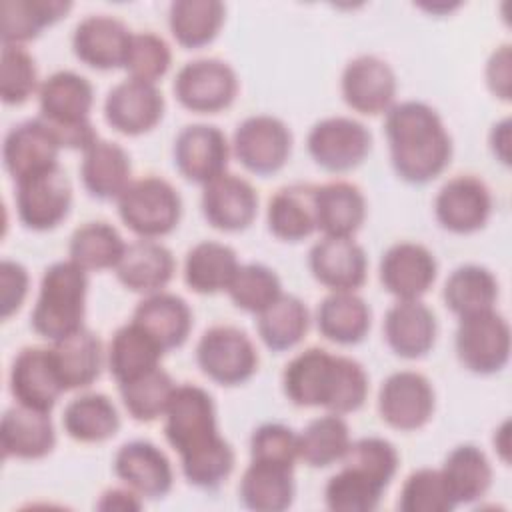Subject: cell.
<instances>
[{
    "label": "cell",
    "instance_id": "1",
    "mask_svg": "<svg viewBox=\"0 0 512 512\" xmlns=\"http://www.w3.org/2000/svg\"><path fill=\"white\" fill-rule=\"evenodd\" d=\"M390 162L410 184H426L440 176L452 158V138L440 114L426 102L394 104L384 118Z\"/></svg>",
    "mask_w": 512,
    "mask_h": 512
},
{
    "label": "cell",
    "instance_id": "2",
    "mask_svg": "<svg viewBox=\"0 0 512 512\" xmlns=\"http://www.w3.org/2000/svg\"><path fill=\"white\" fill-rule=\"evenodd\" d=\"M94 88L78 72L58 70L38 88L40 118L52 130L62 148L86 150L96 138L90 122Z\"/></svg>",
    "mask_w": 512,
    "mask_h": 512
},
{
    "label": "cell",
    "instance_id": "3",
    "mask_svg": "<svg viewBox=\"0 0 512 512\" xmlns=\"http://www.w3.org/2000/svg\"><path fill=\"white\" fill-rule=\"evenodd\" d=\"M88 272L72 260L50 264L40 280L30 324L36 334L56 342L84 328Z\"/></svg>",
    "mask_w": 512,
    "mask_h": 512
},
{
    "label": "cell",
    "instance_id": "4",
    "mask_svg": "<svg viewBox=\"0 0 512 512\" xmlns=\"http://www.w3.org/2000/svg\"><path fill=\"white\" fill-rule=\"evenodd\" d=\"M118 214L140 238H162L170 234L182 216V198L178 190L160 176L132 180L118 196Z\"/></svg>",
    "mask_w": 512,
    "mask_h": 512
},
{
    "label": "cell",
    "instance_id": "5",
    "mask_svg": "<svg viewBox=\"0 0 512 512\" xmlns=\"http://www.w3.org/2000/svg\"><path fill=\"white\" fill-rule=\"evenodd\" d=\"M198 368L216 384L238 386L258 370V352L250 336L228 324L210 326L196 344Z\"/></svg>",
    "mask_w": 512,
    "mask_h": 512
},
{
    "label": "cell",
    "instance_id": "6",
    "mask_svg": "<svg viewBox=\"0 0 512 512\" xmlns=\"http://www.w3.org/2000/svg\"><path fill=\"white\" fill-rule=\"evenodd\" d=\"M460 364L480 376L500 372L510 358V326L494 308L462 316L454 336Z\"/></svg>",
    "mask_w": 512,
    "mask_h": 512
},
{
    "label": "cell",
    "instance_id": "7",
    "mask_svg": "<svg viewBox=\"0 0 512 512\" xmlns=\"http://www.w3.org/2000/svg\"><path fill=\"white\" fill-rule=\"evenodd\" d=\"M342 372V356L312 346L296 354L282 372L286 398L302 408H326L332 412Z\"/></svg>",
    "mask_w": 512,
    "mask_h": 512
},
{
    "label": "cell",
    "instance_id": "8",
    "mask_svg": "<svg viewBox=\"0 0 512 512\" xmlns=\"http://www.w3.org/2000/svg\"><path fill=\"white\" fill-rule=\"evenodd\" d=\"M164 416V436L178 456L202 448L220 436L214 400L202 386L188 382L176 386Z\"/></svg>",
    "mask_w": 512,
    "mask_h": 512
},
{
    "label": "cell",
    "instance_id": "9",
    "mask_svg": "<svg viewBox=\"0 0 512 512\" xmlns=\"http://www.w3.org/2000/svg\"><path fill=\"white\" fill-rule=\"evenodd\" d=\"M14 204L18 220L28 230L56 228L70 212L72 184L60 164L16 180Z\"/></svg>",
    "mask_w": 512,
    "mask_h": 512
},
{
    "label": "cell",
    "instance_id": "10",
    "mask_svg": "<svg viewBox=\"0 0 512 512\" xmlns=\"http://www.w3.org/2000/svg\"><path fill=\"white\" fill-rule=\"evenodd\" d=\"M172 90L186 110L216 114L234 102L238 76L234 68L220 58H196L176 72Z\"/></svg>",
    "mask_w": 512,
    "mask_h": 512
},
{
    "label": "cell",
    "instance_id": "11",
    "mask_svg": "<svg viewBox=\"0 0 512 512\" xmlns=\"http://www.w3.org/2000/svg\"><path fill=\"white\" fill-rule=\"evenodd\" d=\"M312 160L328 172H348L364 162L372 148L370 130L350 116L318 120L306 138Z\"/></svg>",
    "mask_w": 512,
    "mask_h": 512
},
{
    "label": "cell",
    "instance_id": "12",
    "mask_svg": "<svg viewBox=\"0 0 512 512\" xmlns=\"http://www.w3.org/2000/svg\"><path fill=\"white\" fill-rule=\"evenodd\" d=\"M232 150L246 170L258 176H268L288 162L292 152V132L276 116H248L234 130Z\"/></svg>",
    "mask_w": 512,
    "mask_h": 512
},
{
    "label": "cell",
    "instance_id": "13",
    "mask_svg": "<svg viewBox=\"0 0 512 512\" xmlns=\"http://www.w3.org/2000/svg\"><path fill=\"white\" fill-rule=\"evenodd\" d=\"M434 404L430 380L414 370L392 372L378 390L380 418L400 432L422 428L432 418Z\"/></svg>",
    "mask_w": 512,
    "mask_h": 512
},
{
    "label": "cell",
    "instance_id": "14",
    "mask_svg": "<svg viewBox=\"0 0 512 512\" xmlns=\"http://www.w3.org/2000/svg\"><path fill=\"white\" fill-rule=\"evenodd\" d=\"M492 214V194L484 180L458 174L442 184L434 198L438 224L454 234H472L486 226Z\"/></svg>",
    "mask_w": 512,
    "mask_h": 512
},
{
    "label": "cell",
    "instance_id": "15",
    "mask_svg": "<svg viewBox=\"0 0 512 512\" xmlns=\"http://www.w3.org/2000/svg\"><path fill=\"white\" fill-rule=\"evenodd\" d=\"M174 166L190 182L208 184L226 172L230 144L212 124H188L174 138Z\"/></svg>",
    "mask_w": 512,
    "mask_h": 512
},
{
    "label": "cell",
    "instance_id": "16",
    "mask_svg": "<svg viewBox=\"0 0 512 512\" xmlns=\"http://www.w3.org/2000/svg\"><path fill=\"white\" fill-rule=\"evenodd\" d=\"M340 90L352 110L366 116L386 114L394 106L396 74L386 60L362 54L344 66Z\"/></svg>",
    "mask_w": 512,
    "mask_h": 512
},
{
    "label": "cell",
    "instance_id": "17",
    "mask_svg": "<svg viewBox=\"0 0 512 512\" xmlns=\"http://www.w3.org/2000/svg\"><path fill=\"white\" fill-rule=\"evenodd\" d=\"M164 116V96L152 82L126 78L110 88L104 100V118L120 134L150 132Z\"/></svg>",
    "mask_w": 512,
    "mask_h": 512
},
{
    "label": "cell",
    "instance_id": "18",
    "mask_svg": "<svg viewBox=\"0 0 512 512\" xmlns=\"http://www.w3.org/2000/svg\"><path fill=\"white\" fill-rule=\"evenodd\" d=\"M10 394L22 406L50 412L60 394L66 392L54 366L50 348L26 346L10 366Z\"/></svg>",
    "mask_w": 512,
    "mask_h": 512
},
{
    "label": "cell",
    "instance_id": "19",
    "mask_svg": "<svg viewBox=\"0 0 512 512\" xmlns=\"http://www.w3.org/2000/svg\"><path fill=\"white\" fill-rule=\"evenodd\" d=\"M380 282L398 300H416L430 290L438 264L434 254L418 242H396L380 258Z\"/></svg>",
    "mask_w": 512,
    "mask_h": 512
},
{
    "label": "cell",
    "instance_id": "20",
    "mask_svg": "<svg viewBox=\"0 0 512 512\" xmlns=\"http://www.w3.org/2000/svg\"><path fill=\"white\" fill-rule=\"evenodd\" d=\"M308 268L332 292H354L366 282L368 260L356 240L322 236L308 252Z\"/></svg>",
    "mask_w": 512,
    "mask_h": 512
},
{
    "label": "cell",
    "instance_id": "21",
    "mask_svg": "<svg viewBox=\"0 0 512 512\" xmlns=\"http://www.w3.org/2000/svg\"><path fill=\"white\" fill-rule=\"evenodd\" d=\"M114 474L142 498H164L174 484L168 456L148 440L124 442L112 462Z\"/></svg>",
    "mask_w": 512,
    "mask_h": 512
},
{
    "label": "cell",
    "instance_id": "22",
    "mask_svg": "<svg viewBox=\"0 0 512 512\" xmlns=\"http://www.w3.org/2000/svg\"><path fill=\"white\" fill-rule=\"evenodd\" d=\"M206 222L224 232L246 230L258 212V194L242 176L224 172L202 188L200 198Z\"/></svg>",
    "mask_w": 512,
    "mask_h": 512
},
{
    "label": "cell",
    "instance_id": "23",
    "mask_svg": "<svg viewBox=\"0 0 512 512\" xmlns=\"http://www.w3.org/2000/svg\"><path fill=\"white\" fill-rule=\"evenodd\" d=\"M132 32L110 14H90L72 32V50L80 62L96 70L124 68Z\"/></svg>",
    "mask_w": 512,
    "mask_h": 512
},
{
    "label": "cell",
    "instance_id": "24",
    "mask_svg": "<svg viewBox=\"0 0 512 512\" xmlns=\"http://www.w3.org/2000/svg\"><path fill=\"white\" fill-rule=\"evenodd\" d=\"M60 148V142L40 116L24 120L12 126L4 136V168L16 182L24 176L56 166Z\"/></svg>",
    "mask_w": 512,
    "mask_h": 512
},
{
    "label": "cell",
    "instance_id": "25",
    "mask_svg": "<svg viewBox=\"0 0 512 512\" xmlns=\"http://www.w3.org/2000/svg\"><path fill=\"white\" fill-rule=\"evenodd\" d=\"M384 338L394 354L416 360L428 354L436 340L434 312L416 300H396L384 314Z\"/></svg>",
    "mask_w": 512,
    "mask_h": 512
},
{
    "label": "cell",
    "instance_id": "26",
    "mask_svg": "<svg viewBox=\"0 0 512 512\" xmlns=\"http://www.w3.org/2000/svg\"><path fill=\"white\" fill-rule=\"evenodd\" d=\"M56 432L50 412L22 404L8 408L0 422V446L6 458L38 460L54 450Z\"/></svg>",
    "mask_w": 512,
    "mask_h": 512
},
{
    "label": "cell",
    "instance_id": "27",
    "mask_svg": "<svg viewBox=\"0 0 512 512\" xmlns=\"http://www.w3.org/2000/svg\"><path fill=\"white\" fill-rule=\"evenodd\" d=\"M174 268V256L164 244L140 238L126 244L114 270L124 288L138 294H154L172 280Z\"/></svg>",
    "mask_w": 512,
    "mask_h": 512
},
{
    "label": "cell",
    "instance_id": "28",
    "mask_svg": "<svg viewBox=\"0 0 512 512\" xmlns=\"http://www.w3.org/2000/svg\"><path fill=\"white\" fill-rule=\"evenodd\" d=\"M132 322L144 328L162 350L180 348L192 330V310L184 298L172 292L146 294L134 308Z\"/></svg>",
    "mask_w": 512,
    "mask_h": 512
},
{
    "label": "cell",
    "instance_id": "29",
    "mask_svg": "<svg viewBox=\"0 0 512 512\" xmlns=\"http://www.w3.org/2000/svg\"><path fill=\"white\" fill-rule=\"evenodd\" d=\"M128 152L110 140L96 138L82 156L80 178L86 192L98 200H118L132 182Z\"/></svg>",
    "mask_w": 512,
    "mask_h": 512
},
{
    "label": "cell",
    "instance_id": "30",
    "mask_svg": "<svg viewBox=\"0 0 512 512\" xmlns=\"http://www.w3.org/2000/svg\"><path fill=\"white\" fill-rule=\"evenodd\" d=\"M316 226L324 236L352 238L366 218V198L362 190L346 180L316 186Z\"/></svg>",
    "mask_w": 512,
    "mask_h": 512
},
{
    "label": "cell",
    "instance_id": "31",
    "mask_svg": "<svg viewBox=\"0 0 512 512\" xmlns=\"http://www.w3.org/2000/svg\"><path fill=\"white\" fill-rule=\"evenodd\" d=\"M314 184H290L276 190L266 208L268 230L284 242H300L318 230Z\"/></svg>",
    "mask_w": 512,
    "mask_h": 512
},
{
    "label": "cell",
    "instance_id": "32",
    "mask_svg": "<svg viewBox=\"0 0 512 512\" xmlns=\"http://www.w3.org/2000/svg\"><path fill=\"white\" fill-rule=\"evenodd\" d=\"M162 346L136 322L120 326L108 344V370L118 384L132 382L160 366Z\"/></svg>",
    "mask_w": 512,
    "mask_h": 512
},
{
    "label": "cell",
    "instance_id": "33",
    "mask_svg": "<svg viewBox=\"0 0 512 512\" xmlns=\"http://www.w3.org/2000/svg\"><path fill=\"white\" fill-rule=\"evenodd\" d=\"M50 352L64 390L88 388L100 376L104 362L102 342L88 328L52 342Z\"/></svg>",
    "mask_w": 512,
    "mask_h": 512
},
{
    "label": "cell",
    "instance_id": "34",
    "mask_svg": "<svg viewBox=\"0 0 512 512\" xmlns=\"http://www.w3.org/2000/svg\"><path fill=\"white\" fill-rule=\"evenodd\" d=\"M294 468L250 460L246 466L238 496L242 504L256 512H282L294 500Z\"/></svg>",
    "mask_w": 512,
    "mask_h": 512
},
{
    "label": "cell",
    "instance_id": "35",
    "mask_svg": "<svg viewBox=\"0 0 512 512\" xmlns=\"http://www.w3.org/2000/svg\"><path fill=\"white\" fill-rule=\"evenodd\" d=\"M372 312L364 298L356 292H332L316 310L320 334L336 344L350 346L364 340L370 330Z\"/></svg>",
    "mask_w": 512,
    "mask_h": 512
},
{
    "label": "cell",
    "instance_id": "36",
    "mask_svg": "<svg viewBox=\"0 0 512 512\" xmlns=\"http://www.w3.org/2000/svg\"><path fill=\"white\" fill-rule=\"evenodd\" d=\"M234 248L216 240L194 244L184 260V282L196 294H216L228 288L238 270Z\"/></svg>",
    "mask_w": 512,
    "mask_h": 512
},
{
    "label": "cell",
    "instance_id": "37",
    "mask_svg": "<svg viewBox=\"0 0 512 512\" xmlns=\"http://www.w3.org/2000/svg\"><path fill=\"white\" fill-rule=\"evenodd\" d=\"M66 434L84 444L104 442L120 428V416L114 402L100 392H86L72 398L62 412Z\"/></svg>",
    "mask_w": 512,
    "mask_h": 512
},
{
    "label": "cell",
    "instance_id": "38",
    "mask_svg": "<svg viewBox=\"0 0 512 512\" xmlns=\"http://www.w3.org/2000/svg\"><path fill=\"white\" fill-rule=\"evenodd\" d=\"M440 472L456 506L480 500L492 484V464L476 444H460L452 448L444 458Z\"/></svg>",
    "mask_w": 512,
    "mask_h": 512
},
{
    "label": "cell",
    "instance_id": "39",
    "mask_svg": "<svg viewBox=\"0 0 512 512\" xmlns=\"http://www.w3.org/2000/svg\"><path fill=\"white\" fill-rule=\"evenodd\" d=\"M442 298L458 318L492 310L498 298V280L480 264H462L446 278Z\"/></svg>",
    "mask_w": 512,
    "mask_h": 512
},
{
    "label": "cell",
    "instance_id": "40",
    "mask_svg": "<svg viewBox=\"0 0 512 512\" xmlns=\"http://www.w3.org/2000/svg\"><path fill=\"white\" fill-rule=\"evenodd\" d=\"M68 0H4L0 4L2 44H22L40 36L46 26H52L68 14Z\"/></svg>",
    "mask_w": 512,
    "mask_h": 512
},
{
    "label": "cell",
    "instance_id": "41",
    "mask_svg": "<svg viewBox=\"0 0 512 512\" xmlns=\"http://www.w3.org/2000/svg\"><path fill=\"white\" fill-rule=\"evenodd\" d=\"M224 14L218 0H176L168 8V26L180 46L202 48L218 36Z\"/></svg>",
    "mask_w": 512,
    "mask_h": 512
},
{
    "label": "cell",
    "instance_id": "42",
    "mask_svg": "<svg viewBox=\"0 0 512 512\" xmlns=\"http://www.w3.org/2000/svg\"><path fill=\"white\" fill-rule=\"evenodd\" d=\"M308 324L310 312L294 294H280L256 320L262 342L274 352L294 348L306 336Z\"/></svg>",
    "mask_w": 512,
    "mask_h": 512
},
{
    "label": "cell",
    "instance_id": "43",
    "mask_svg": "<svg viewBox=\"0 0 512 512\" xmlns=\"http://www.w3.org/2000/svg\"><path fill=\"white\" fill-rule=\"evenodd\" d=\"M350 428L342 414L328 412L310 420L298 434V452L312 468H326L340 462L350 446Z\"/></svg>",
    "mask_w": 512,
    "mask_h": 512
},
{
    "label": "cell",
    "instance_id": "44",
    "mask_svg": "<svg viewBox=\"0 0 512 512\" xmlns=\"http://www.w3.org/2000/svg\"><path fill=\"white\" fill-rule=\"evenodd\" d=\"M124 248L126 244L112 224L86 222L72 232L68 242V256L86 272L106 270L116 268Z\"/></svg>",
    "mask_w": 512,
    "mask_h": 512
},
{
    "label": "cell",
    "instance_id": "45",
    "mask_svg": "<svg viewBox=\"0 0 512 512\" xmlns=\"http://www.w3.org/2000/svg\"><path fill=\"white\" fill-rule=\"evenodd\" d=\"M174 388L172 376L160 366L132 382L118 384L122 404L136 422H154L162 416Z\"/></svg>",
    "mask_w": 512,
    "mask_h": 512
},
{
    "label": "cell",
    "instance_id": "46",
    "mask_svg": "<svg viewBox=\"0 0 512 512\" xmlns=\"http://www.w3.org/2000/svg\"><path fill=\"white\" fill-rule=\"evenodd\" d=\"M226 292L236 308L258 316L282 294V284L272 268L260 262H250L238 266Z\"/></svg>",
    "mask_w": 512,
    "mask_h": 512
},
{
    "label": "cell",
    "instance_id": "47",
    "mask_svg": "<svg viewBox=\"0 0 512 512\" xmlns=\"http://www.w3.org/2000/svg\"><path fill=\"white\" fill-rule=\"evenodd\" d=\"M234 450L222 436L180 456V468L188 484L202 490H216L234 470Z\"/></svg>",
    "mask_w": 512,
    "mask_h": 512
},
{
    "label": "cell",
    "instance_id": "48",
    "mask_svg": "<svg viewBox=\"0 0 512 512\" xmlns=\"http://www.w3.org/2000/svg\"><path fill=\"white\" fill-rule=\"evenodd\" d=\"M382 494V486L348 466H342L324 486V502L332 512H372L378 508Z\"/></svg>",
    "mask_w": 512,
    "mask_h": 512
},
{
    "label": "cell",
    "instance_id": "49",
    "mask_svg": "<svg viewBox=\"0 0 512 512\" xmlns=\"http://www.w3.org/2000/svg\"><path fill=\"white\" fill-rule=\"evenodd\" d=\"M340 462L342 466L354 468L368 476L372 482L386 490L398 470L400 456L390 440L380 436H364L350 442Z\"/></svg>",
    "mask_w": 512,
    "mask_h": 512
},
{
    "label": "cell",
    "instance_id": "50",
    "mask_svg": "<svg viewBox=\"0 0 512 512\" xmlns=\"http://www.w3.org/2000/svg\"><path fill=\"white\" fill-rule=\"evenodd\" d=\"M398 508L402 512H450L456 502L440 470L418 468L404 480Z\"/></svg>",
    "mask_w": 512,
    "mask_h": 512
},
{
    "label": "cell",
    "instance_id": "51",
    "mask_svg": "<svg viewBox=\"0 0 512 512\" xmlns=\"http://www.w3.org/2000/svg\"><path fill=\"white\" fill-rule=\"evenodd\" d=\"M38 86V70L32 54L18 44H2L0 98L4 104H24Z\"/></svg>",
    "mask_w": 512,
    "mask_h": 512
},
{
    "label": "cell",
    "instance_id": "52",
    "mask_svg": "<svg viewBox=\"0 0 512 512\" xmlns=\"http://www.w3.org/2000/svg\"><path fill=\"white\" fill-rule=\"evenodd\" d=\"M172 64L168 42L154 32H132L130 46L124 60L128 78L156 84Z\"/></svg>",
    "mask_w": 512,
    "mask_h": 512
},
{
    "label": "cell",
    "instance_id": "53",
    "mask_svg": "<svg viewBox=\"0 0 512 512\" xmlns=\"http://www.w3.org/2000/svg\"><path fill=\"white\" fill-rule=\"evenodd\" d=\"M300 458L298 434L282 422H266L250 436V460L294 468Z\"/></svg>",
    "mask_w": 512,
    "mask_h": 512
},
{
    "label": "cell",
    "instance_id": "54",
    "mask_svg": "<svg viewBox=\"0 0 512 512\" xmlns=\"http://www.w3.org/2000/svg\"><path fill=\"white\" fill-rule=\"evenodd\" d=\"M30 276L28 270L14 260L4 258L0 262V318L8 320L16 314L28 294Z\"/></svg>",
    "mask_w": 512,
    "mask_h": 512
},
{
    "label": "cell",
    "instance_id": "55",
    "mask_svg": "<svg viewBox=\"0 0 512 512\" xmlns=\"http://www.w3.org/2000/svg\"><path fill=\"white\" fill-rule=\"evenodd\" d=\"M486 84L490 88V92L508 102L510 100V78H512V70H510V44H502L498 46L488 62H486Z\"/></svg>",
    "mask_w": 512,
    "mask_h": 512
},
{
    "label": "cell",
    "instance_id": "56",
    "mask_svg": "<svg viewBox=\"0 0 512 512\" xmlns=\"http://www.w3.org/2000/svg\"><path fill=\"white\" fill-rule=\"evenodd\" d=\"M142 496L134 492L132 488H108L100 494V500L96 502L98 510H120V512H132L142 508Z\"/></svg>",
    "mask_w": 512,
    "mask_h": 512
},
{
    "label": "cell",
    "instance_id": "57",
    "mask_svg": "<svg viewBox=\"0 0 512 512\" xmlns=\"http://www.w3.org/2000/svg\"><path fill=\"white\" fill-rule=\"evenodd\" d=\"M490 148L502 164L510 162V120L508 118H504V120H500L498 124L492 126V130H490Z\"/></svg>",
    "mask_w": 512,
    "mask_h": 512
}]
</instances>
